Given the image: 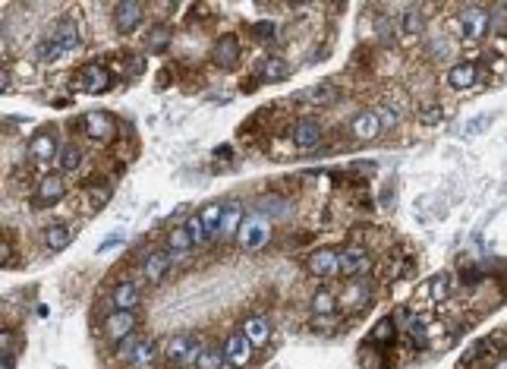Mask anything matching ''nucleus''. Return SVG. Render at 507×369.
I'll return each instance as SVG.
<instances>
[{
	"label": "nucleus",
	"mask_w": 507,
	"mask_h": 369,
	"mask_svg": "<svg viewBox=\"0 0 507 369\" xmlns=\"http://www.w3.org/2000/svg\"><path fill=\"white\" fill-rule=\"evenodd\" d=\"M202 338L199 334H173L171 341H167V347H164V357H167V363L171 366H177V369H189V366H195V360H199V353H202Z\"/></svg>",
	"instance_id": "f257e3e1"
},
{
	"label": "nucleus",
	"mask_w": 507,
	"mask_h": 369,
	"mask_svg": "<svg viewBox=\"0 0 507 369\" xmlns=\"http://www.w3.org/2000/svg\"><path fill=\"white\" fill-rule=\"evenodd\" d=\"M268 240H271V224H268V214L255 212V214H249V218H243V227H240V234H236V243H240L243 250L255 253V250H262Z\"/></svg>",
	"instance_id": "f03ea898"
},
{
	"label": "nucleus",
	"mask_w": 507,
	"mask_h": 369,
	"mask_svg": "<svg viewBox=\"0 0 507 369\" xmlns=\"http://www.w3.org/2000/svg\"><path fill=\"white\" fill-rule=\"evenodd\" d=\"M457 29L466 42H482L491 32V10L482 6H463V13L457 16Z\"/></svg>",
	"instance_id": "7ed1b4c3"
},
{
	"label": "nucleus",
	"mask_w": 507,
	"mask_h": 369,
	"mask_svg": "<svg viewBox=\"0 0 507 369\" xmlns=\"http://www.w3.org/2000/svg\"><path fill=\"white\" fill-rule=\"evenodd\" d=\"M306 268L315 278H337V274H341V253L331 250V246H322V250L309 253Z\"/></svg>",
	"instance_id": "20e7f679"
},
{
	"label": "nucleus",
	"mask_w": 507,
	"mask_h": 369,
	"mask_svg": "<svg viewBox=\"0 0 507 369\" xmlns=\"http://www.w3.org/2000/svg\"><path fill=\"white\" fill-rule=\"evenodd\" d=\"M76 85H79L83 92H92V95H98V92H107V89H111V85H114V76H111V70H107V66L89 63V66H83V70H79Z\"/></svg>",
	"instance_id": "39448f33"
},
{
	"label": "nucleus",
	"mask_w": 507,
	"mask_h": 369,
	"mask_svg": "<svg viewBox=\"0 0 507 369\" xmlns=\"http://www.w3.org/2000/svg\"><path fill=\"white\" fill-rule=\"evenodd\" d=\"M142 16H145V6L136 4V0H123V4L114 6V25H117L120 35H133L142 25Z\"/></svg>",
	"instance_id": "423d86ee"
},
{
	"label": "nucleus",
	"mask_w": 507,
	"mask_h": 369,
	"mask_svg": "<svg viewBox=\"0 0 507 369\" xmlns=\"http://www.w3.org/2000/svg\"><path fill=\"white\" fill-rule=\"evenodd\" d=\"M136 325H139V316H136V313H120V310H114L111 316L104 319V334L114 341V344H120L123 338L136 334Z\"/></svg>",
	"instance_id": "0eeeda50"
},
{
	"label": "nucleus",
	"mask_w": 507,
	"mask_h": 369,
	"mask_svg": "<svg viewBox=\"0 0 507 369\" xmlns=\"http://www.w3.org/2000/svg\"><path fill=\"white\" fill-rule=\"evenodd\" d=\"M341 253V274H347V278H356V274H366L372 268V256L366 246H343Z\"/></svg>",
	"instance_id": "6e6552de"
},
{
	"label": "nucleus",
	"mask_w": 507,
	"mask_h": 369,
	"mask_svg": "<svg viewBox=\"0 0 507 369\" xmlns=\"http://www.w3.org/2000/svg\"><path fill=\"white\" fill-rule=\"evenodd\" d=\"M60 149H63V145H57V136H54L51 130H42L29 139V158L38 161V164H47V161L60 158Z\"/></svg>",
	"instance_id": "1a4fd4ad"
},
{
	"label": "nucleus",
	"mask_w": 507,
	"mask_h": 369,
	"mask_svg": "<svg viewBox=\"0 0 507 369\" xmlns=\"http://www.w3.org/2000/svg\"><path fill=\"white\" fill-rule=\"evenodd\" d=\"M221 351H224L227 366L243 369V366H249V360H252V351H255V347L249 344V341L243 338V332H240V334H227V341L221 344Z\"/></svg>",
	"instance_id": "9d476101"
},
{
	"label": "nucleus",
	"mask_w": 507,
	"mask_h": 369,
	"mask_svg": "<svg viewBox=\"0 0 507 369\" xmlns=\"http://www.w3.org/2000/svg\"><path fill=\"white\" fill-rule=\"evenodd\" d=\"M290 139H293V145H296V149H303V152L319 149V145H322V126H319V120H309V117L296 120L293 130H290Z\"/></svg>",
	"instance_id": "9b49d317"
},
{
	"label": "nucleus",
	"mask_w": 507,
	"mask_h": 369,
	"mask_svg": "<svg viewBox=\"0 0 507 369\" xmlns=\"http://www.w3.org/2000/svg\"><path fill=\"white\" fill-rule=\"evenodd\" d=\"M83 130L89 139H94V143H111L114 133H117V123H114V117H107V114L92 111L83 117Z\"/></svg>",
	"instance_id": "f8f14e48"
},
{
	"label": "nucleus",
	"mask_w": 507,
	"mask_h": 369,
	"mask_svg": "<svg viewBox=\"0 0 507 369\" xmlns=\"http://www.w3.org/2000/svg\"><path fill=\"white\" fill-rule=\"evenodd\" d=\"M63 196H66L63 174H44L42 183H38V190H35V205L38 209H44V205H57Z\"/></svg>",
	"instance_id": "ddd939ff"
},
{
	"label": "nucleus",
	"mask_w": 507,
	"mask_h": 369,
	"mask_svg": "<svg viewBox=\"0 0 507 369\" xmlns=\"http://www.w3.org/2000/svg\"><path fill=\"white\" fill-rule=\"evenodd\" d=\"M171 268H173L171 253L167 250H152L145 256V262H142V274H145V281H152V284H161V281H167Z\"/></svg>",
	"instance_id": "4468645a"
},
{
	"label": "nucleus",
	"mask_w": 507,
	"mask_h": 369,
	"mask_svg": "<svg viewBox=\"0 0 507 369\" xmlns=\"http://www.w3.org/2000/svg\"><path fill=\"white\" fill-rule=\"evenodd\" d=\"M236 60H240V38L233 32L231 35H221L212 48V63L221 66V70H231V66H236Z\"/></svg>",
	"instance_id": "2eb2a0df"
},
{
	"label": "nucleus",
	"mask_w": 507,
	"mask_h": 369,
	"mask_svg": "<svg viewBox=\"0 0 507 369\" xmlns=\"http://www.w3.org/2000/svg\"><path fill=\"white\" fill-rule=\"evenodd\" d=\"M164 250L171 253L173 265H177V262H183V259L193 256L195 243H193V237H189V231H186L183 224H180V227H173V231L167 234V246H164Z\"/></svg>",
	"instance_id": "dca6fc26"
},
{
	"label": "nucleus",
	"mask_w": 507,
	"mask_h": 369,
	"mask_svg": "<svg viewBox=\"0 0 507 369\" xmlns=\"http://www.w3.org/2000/svg\"><path fill=\"white\" fill-rule=\"evenodd\" d=\"M139 300H142L139 284H133V281H120V284L114 287V294H111L114 310H120V313H136Z\"/></svg>",
	"instance_id": "f3484780"
},
{
	"label": "nucleus",
	"mask_w": 507,
	"mask_h": 369,
	"mask_svg": "<svg viewBox=\"0 0 507 369\" xmlns=\"http://www.w3.org/2000/svg\"><path fill=\"white\" fill-rule=\"evenodd\" d=\"M243 338H246L255 351L265 347L268 341H271V322H268L265 316H249L246 322H243Z\"/></svg>",
	"instance_id": "a211bd4d"
},
{
	"label": "nucleus",
	"mask_w": 507,
	"mask_h": 369,
	"mask_svg": "<svg viewBox=\"0 0 507 369\" xmlns=\"http://www.w3.org/2000/svg\"><path fill=\"white\" fill-rule=\"evenodd\" d=\"M73 234L76 231H73L70 221H54V224H47V231H44V246L54 253L66 250V246L73 243Z\"/></svg>",
	"instance_id": "6ab92c4d"
},
{
	"label": "nucleus",
	"mask_w": 507,
	"mask_h": 369,
	"mask_svg": "<svg viewBox=\"0 0 507 369\" xmlns=\"http://www.w3.org/2000/svg\"><path fill=\"white\" fill-rule=\"evenodd\" d=\"M54 38H57L60 44H63V51L70 54V51H79L83 48V32H79V23L76 19H60L57 23V29H54Z\"/></svg>",
	"instance_id": "aec40b11"
},
{
	"label": "nucleus",
	"mask_w": 507,
	"mask_h": 369,
	"mask_svg": "<svg viewBox=\"0 0 507 369\" xmlns=\"http://www.w3.org/2000/svg\"><path fill=\"white\" fill-rule=\"evenodd\" d=\"M350 130H353L356 139H362V143H372V139L381 133V123H378L375 111H360L353 120H350Z\"/></svg>",
	"instance_id": "412c9836"
},
{
	"label": "nucleus",
	"mask_w": 507,
	"mask_h": 369,
	"mask_svg": "<svg viewBox=\"0 0 507 369\" xmlns=\"http://www.w3.org/2000/svg\"><path fill=\"white\" fill-rule=\"evenodd\" d=\"M158 357H161V347L154 344L152 338H145V334H142V341L136 344V351L130 353V360H126V363L136 366V369H148V366L158 363Z\"/></svg>",
	"instance_id": "4be33fe9"
},
{
	"label": "nucleus",
	"mask_w": 507,
	"mask_h": 369,
	"mask_svg": "<svg viewBox=\"0 0 507 369\" xmlns=\"http://www.w3.org/2000/svg\"><path fill=\"white\" fill-rule=\"evenodd\" d=\"M476 79H479V66L476 63H454L448 70V85L451 89H472L476 85Z\"/></svg>",
	"instance_id": "5701e85b"
},
{
	"label": "nucleus",
	"mask_w": 507,
	"mask_h": 369,
	"mask_svg": "<svg viewBox=\"0 0 507 369\" xmlns=\"http://www.w3.org/2000/svg\"><path fill=\"white\" fill-rule=\"evenodd\" d=\"M407 334L413 338L416 347H425L432 338V319L422 316V313H410L407 316Z\"/></svg>",
	"instance_id": "b1692460"
},
{
	"label": "nucleus",
	"mask_w": 507,
	"mask_h": 369,
	"mask_svg": "<svg viewBox=\"0 0 507 369\" xmlns=\"http://www.w3.org/2000/svg\"><path fill=\"white\" fill-rule=\"evenodd\" d=\"M224 209H227L224 202H208L205 209L199 212V218H202V227H205L208 240H212V237H218V234H221V218H224Z\"/></svg>",
	"instance_id": "393cba45"
},
{
	"label": "nucleus",
	"mask_w": 507,
	"mask_h": 369,
	"mask_svg": "<svg viewBox=\"0 0 507 369\" xmlns=\"http://www.w3.org/2000/svg\"><path fill=\"white\" fill-rule=\"evenodd\" d=\"M397 29H401V35H419V32L425 29L422 6H407V10H403V16L397 19Z\"/></svg>",
	"instance_id": "a878e982"
},
{
	"label": "nucleus",
	"mask_w": 507,
	"mask_h": 369,
	"mask_svg": "<svg viewBox=\"0 0 507 369\" xmlns=\"http://www.w3.org/2000/svg\"><path fill=\"white\" fill-rule=\"evenodd\" d=\"M300 102H306V104H331L337 98V89L331 83H319V85H312V89H306V92H300Z\"/></svg>",
	"instance_id": "bb28decb"
},
{
	"label": "nucleus",
	"mask_w": 507,
	"mask_h": 369,
	"mask_svg": "<svg viewBox=\"0 0 507 369\" xmlns=\"http://www.w3.org/2000/svg\"><path fill=\"white\" fill-rule=\"evenodd\" d=\"M243 205L240 202H231L224 209V218H221V237H233V234H240V227H243Z\"/></svg>",
	"instance_id": "cd10ccee"
},
{
	"label": "nucleus",
	"mask_w": 507,
	"mask_h": 369,
	"mask_svg": "<svg viewBox=\"0 0 507 369\" xmlns=\"http://www.w3.org/2000/svg\"><path fill=\"white\" fill-rule=\"evenodd\" d=\"M369 297H372L369 287L356 281V284H347V291L341 294V303L347 306V310H362V306L369 303Z\"/></svg>",
	"instance_id": "c85d7f7f"
},
{
	"label": "nucleus",
	"mask_w": 507,
	"mask_h": 369,
	"mask_svg": "<svg viewBox=\"0 0 507 369\" xmlns=\"http://www.w3.org/2000/svg\"><path fill=\"white\" fill-rule=\"evenodd\" d=\"M337 303H341V297H337L334 291H328V287H322V291H315V297H312V313L315 316H331V313L337 310Z\"/></svg>",
	"instance_id": "c756f323"
},
{
	"label": "nucleus",
	"mask_w": 507,
	"mask_h": 369,
	"mask_svg": "<svg viewBox=\"0 0 507 369\" xmlns=\"http://www.w3.org/2000/svg\"><path fill=\"white\" fill-rule=\"evenodd\" d=\"M63 54H66V51H63V44H60L54 35H47V38H42V42L35 44V57H38V60H44V63H57V60L63 57Z\"/></svg>",
	"instance_id": "7c9ffc66"
},
{
	"label": "nucleus",
	"mask_w": 507,
	"mask_h": 369,
	"mask_svg": "<svg viewBox=\"0 0 507 369\" xmlns=\"http://www.w3.org/2000/svg\"><path fill=\"white\" fill-rule=\"evenodd\" d=\"M195 369H227V360H224V351L221 347H202L199 360H195Z\"/></svg>",
	"instance_id": "2f4dec72"
},
{
	"label": "nucleus",
	"mask_w": 507,
	"mask_h": 369,
	"mask_svg": "<svg viewBox=\"0 0 507 369\" xmlns=\"http://www.w3.org/2000/svg\"><path fill=\"white\" fill-rule=\"evenodd\" d=\"M57 164H60V171H66V174L79 171V164H83V149H79L76 143H66L63 149H60Z\"/></svg>",
	"instance_id": "473e14b6"
},
{
	"label": "nucleus",
	"mask_w": 507,
	"mask_h": 369,
	"mask_svg": "<svg viewBox=\"0 0 507 369\" xmlns=\"http://www.w3.org/2000/svg\"><path fill=\"white\" fill-rule=\"evenodd\" d=\"M259 73H262V83H281V79L287 76V63H283L281 57H268Z\"/></svg>",
	"instance_id": "72a5a7b5"
},
{
	"label": "nucleus",
	"mask_w": 507,
	"mask_h": 369,
	"mask_svg": "<svg viewBox=\"0 0 507 369\" xmlns=\"http://www.w3.org/2000/svg\"><path fill=\"white\" fill-rule=\"evenodd\" d=\"M394 338H397V325H394V319H381V322H375V328H372V334H369V341H378V344H394Z\"/></svg>",
	"instance_id": "f704fd0d"
},
{
	"label": "nucleus",
	"mask_w": 507,
	"mask_h": 369,
	"mask_svg": "<svg viewBox=\"0 0 507 369\" xmlns=\"http://www.w3.org/2000/svg\"><path fill=\"white\" fill-rule=\"evenodd\" d=\"M372 111H375V117H378V123H381V130H394V126L401 123V114H397L391 104H378V107H372Z\"/></svg>",
	"instance_id": "c9c22d12"
},
{
	"label": "nucleus",
	"mask_w": 507,
	"mask_h": 369,
	"mask_svg": "<svg viewBox=\"0 0 507 369\" xmlns=\"http://www.w3.org/2000/svg\"><path fill=\"white\" fill-rule=\"evenodd\" d=\"M186 231H189V237H193V243L195 246H205L208 243V234H205V227H202V218L199 214H193V218H186Z\"/></svg>",
	"instance_id": "e433bc0d"
},
{
	"label": "nucleus",
	"mask_w": 507,
	"mask_h": 369,
	"mask_svg": "<svg viewBox=\"0 0 507 369\" xmlns=\"http://www.w3.org/2000/svg\"><path fill=\"white\" fill-rule=\"evenodd\" d=\"M448 291H451V278H448V274H438V278L432 281V287H429L432 303H441V300H448Z\"/></svg>",
	"instance_id": "4c0bfd02"
},
{
	"label": "nucleus",
	"mask_w": 507,
	"mask_h": 369,
	"mask_svg": "<svg viewBox=\"0 0 507 369\" xmlns=\"http://www.w3.org/2000/svg\"><path fill=\"white\" fill-rule=\"evenodd\" d=\"M167 44H171V29H167V25H158V29L148 35V48H152V51H164Z\"/></svg>",
	"instance_id": "58836bf2"
},
{
	"label": "nucleus",
	"mask_w": 507,
	"mask_h": 369,
	"mask_svg": "<svg viewBox=\"0 0 507 369\" xmlns=\"http://www.w3.org/2000/svg\"><path fill=\"white\" fill-rule=\"evenodd\" d=\"M139 341H142V334L136 332V334H130V338H123V341H120V344H117V357L123 360V363H126V360H130V353L136 351V344H139Z\"/></svg>",
	"instance_id": "ea45409f"
},
{
	"label": "nucleus",
	"mask_w": 507,
	"mask_h": 369,
	"mask_svg": "<svg viewBox=\"0 0 507 369\" xmlns=\"http://www.w3.org/2000/svg\"><path fill=\"white\" fill-rule=\"evenodd\" d=\"M485 347H489V344H482V341H479V344H472L470 351H466L463 357H460V363H457V366H460V369H470V366L476 363V360H479V357H482V353H485Z\"/></svg>",
	"instance_id": "a19ab883"
},
{
	"label": "nucleus",
	"mask_w": 507,
	"mask_h": 369,
	"mask_svg": "<svg viewBox=\"0 0 507 369\" xmlns=\"http://www.w3.org/2000/svg\"><path fill=\"white\" fill-rule=\"evenodd\" d=\"M441 117H444V111H441L438 104H432V107H425L422 117H419V120H422L425 126H438V123H441Z\"/></svg>",
	"instance_id": "79ce46f5"
},
{
	"label": "nucleus",
	"mask_w": 507,
	"mask_h": 369,
	"mask_svg": "<svg viewBox=\"0 0 507 369\" xmlns=\"http://www.w3.org/2000/svg\"><path fill=\"white\" fill-rule=\"evenodd\" d=\"M252 32H255L259 38H274L277 25L271 23V19H262V23H255V25H252Z\"/></svg>",
	"instance_id": "37998d69"
},
{
	"label": "nucleus",
	"mask_w": 507,
	"mask_h": 369,
	"mask_svg": "<svg viewBox=\"0 0 507 369\" xmlns=\"http://www.w3.org/2000/svg\"><path fill=\"white\" fill-rule=\"evenodd\" d=\"M0 344H4L6 363H13V353H16V334H13V332H4V338H0Z\"/></svg>",
	"instance_id": "c03bdc74"
},
{
	"label": "nucleus",
	"mask_w": 507,
	"mask_h": 369,
	"mask_svg": "<svg viewBox=\"0 0 507 369\" xmlns=\"http://www.w3.org/2000/svg\"><path fill=\"white\" fill-rule=\"evenodd\" d=\"M491 32H507V16H504V6L491 10Z\"/></svg>",
	"instance_id": "a18cd8bd"
},
{
	"label": "nucleus",
	"mask_w": 507,
	"mask_h": 369,
	"mask_svg": "<svg viewBox=\"0 0 507 369\" xmlns=\"http://www.w3.org/2000/svg\"><path fill=\"white\" fill-rule=\"evenodd\" d=\"M120 243H123V237H120V234H114V237L101 240V243H98V253H107V250H114V246H120Z\"/></svg>",
	"instance_id": "49530a36"
},
{
	"label": "nucleus",
	"mask_w": 507,
	"mask_h": 369,
	"mask_svg": "<svg viewBox=\"0 0 507 369\" xmlns=\"http://www.w3.org/2000/svg\"><path fill=\"white\" fill-rule=\"evenodd\" d=\"M265 212L281 214V212H287V202H262V214H265Z\"/></svg>",
	"instance_id": "de8ad7c7"
},
{
	"label": "nucleus",
	"mask_w": 507,
	"mask_h": 369,
	"mask_svg": "<svg viewBox=\"0 0 507 369\" xmlns=\"http://www.w3.org/2000/svg\"><path fill=\"white\" fill-rule=\"evenodd\" d=\"M0 259H4V262H6V265H10V262H13V246H10V243H6V240H4V243H0Z\"/></svg>",
	"instance_id": "09e8293b"
},
{
	"label": "nucleus",
	"mask_w": 507,
	"mask_h": 369,
	"mask_svg": "<svg viewBox=\"0 0 507 369\" xmlns=\"http://www.w3.org/2000/svg\"><path fill=\"white\" fill-rule=\"evenodd\" d=\"M10 85H13V76H10V70H4V73H0V89L10 92Z\"/></svg>",
	"instance_id": "8fccbe9b"
},
{
	"label": "nucleus",
	"mask_w": 507,
	"mask_h": 369,
	"mask_svg": "<svg viewBox=\"0 0 507 369\" xmlns=\"http://www.w3.org/2000/svg\"><path fill=\"white\" fill-rule=\"evenodd\" d=\"M448 54V38H438L435 42V57H444Z\"/></svg>",
	"instance_id": "3c124183"
},
{
	"label": "nucleus",
	"mask_w": 507,
	"mask_h": 369,
	"mask_svg": "<svg viewBox=\"0 0 507 369\" xmlns=\"http://www.w3.org/2000/svg\"><path fill=\"white\" fill-rule=\"evenodd\" d=\"M495 369H507V360H501V363H498Z\"/></svg>",
	"instance_id": "603ef678"
}]
</instances>
